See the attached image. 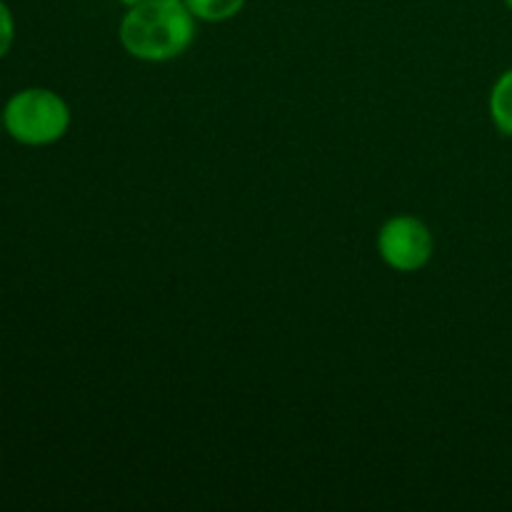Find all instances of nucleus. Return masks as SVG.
<instances>
[{
  "mask_svg": "<svg viewBox=\"0 0 512 512\" xmlns=\"http://www.w3.org/2000/svg\"><path fill=\"white\" fill-rule=\"evenodd\" d=\"M198 18L185 0H143L128 8L118 28L125 53L143 63H168L193 45Z\"/></svg>",
  "mask_w": 512,
  "mask_h": 512,
  "instance_id": "1",
  "label": "nucleus"
},
{
  "mask_svg": "<svg viewBox=\"0 0 512 512\" xmlns=\"http://www.w3.org/2000/svg\"><path fill=\"white\" fill-rule=\"evenodd\" d=\"M3 128L15 143L28 148L53 145L68 133L70 108L55 90L25 88L10 95L3 108Z\"/></svg>",
  "mask_w": 512,
  "mask_h": 512,
  "instance_id": "2",
  "label": "nucleus"
},
{
  "mask_svg": "<svg viewBox=\"0 0 512 512\" xmlns=\"http://www.w3.org/2000/svg\"><path fill=\"white\" fill-rule=\"evenodd\" d=\"M435 238L415 215H393L378 230V255L398 273H418L433 260Z\"/></svg>",
  "mask_w": 512,
  "mask_h": 512,
  "instance_id": "3",
  "label": "nucleus"
},
{
  "mask_svg": "<svg viewBox=\"0 0 512 512\" xmlns=\"http://www.w3.org/2000/svg\"><path fill=\"white\" fill-rule=\"evenodd\" d=\"M490 120L498 128V133L512 138V68L505 70L498 80H495L493 90L488 98Z\"/></svg>",
  "mask_w": 512,
  "mask_h": 512,
  "instance_id": "4",
  "label": "nucleus"
},
{
  "mask_svg": "<svg viewBox=\"0 0 512 512\" xmlns=\"http://www.w3.org/2000/svg\"><path fill=\"white\" fill-rule=\"evenodd\" d=\"M185 5L203 23H225L245 8V0H185Z\"/></svg>",
  "mask_w": 512,
  "mask_h": 512,
  "instance_id": "5",
  "label": "nucleus"
},
{
  "mask_svg": "<svg viewBox=\"0 0 512 512\" xmlns=\"http://www.w3.org/2000/svg\"><path fill=\"white\" fill-rule=\"evenodd\" d=\"M15 43V18L8 5L0 0V60L10 53Z\"/></svg>",
  "mask_w": 512,
  "mask_h": 512,
  "instance_id": "6",
  "label": "nucleus"
},
{
  "mask_svg": "<svg viewBox=\"0 0 512 512\" xmlns=\"http://www.w3.org/2000/svg\"><path fill=\"white\" fill-rule=\"evenodd\" d=\"M120 5H125V8H133V5H138V3H143V0H118Z\"/></svg>",
  "mask_w": 512,
  "mask_h": 512,
  "instance_id": "7",
  "label": "nucleus"
},
{
  "mask_svg": "<svg viewBox=\"0 0 512 512\" xmlns=\"http://www.w3.org/2000/svg\"><path fill=\"white\" fill-rule=\"evenodd\" d=\"M503 3H505V5H508V8L512 10V0H503Z\"/></svg>",
  "mask_w": 512,
  "mask_h": 512,
  "instance_id": "8",
  "label": "nucleus"
},
{
  "mask_svg": "<svg viewBox=\"0 0 512 512\" xmlns=\"http://www.w3.org/2000/svg\"><path fill=\"white\" fill-rule=\"evenodd\" d=\"M0 130H3V115H0Z\"/></svg>",
  "mask_w": 512,
  "mask_h": 512,
  "instance_id": "9",
  "label": "nucleus"
}]
</instances>
